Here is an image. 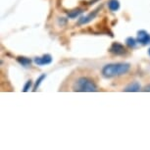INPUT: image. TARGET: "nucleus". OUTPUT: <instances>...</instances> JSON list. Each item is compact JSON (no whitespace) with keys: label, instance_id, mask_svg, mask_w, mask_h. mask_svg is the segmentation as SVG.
Wrapping results in <instances>:
<instances>
[{"label":"nucleus","instance_id":"obj_1","mask_svg":"<svg viewBox=\"0 0 150 150\" xmlns=\"http://www.w3.org/2000/svg\"><path fill=\"white\" fill-rule=\"evenodd\" d=\"M131 69L129 63H112L107 64L102 68L101 74L104 78L111 79L114 77H119L127 74Z\"/></svg>","mask_w":150,"mask_h":150},{"label":"nucleus","instance_id":"obj_2","mask_svg":"<svg viewBox=\"0 0 150 150\" xmlns=\"http://www.w3.org/2000/svg\"><path fill=\"white\" fill-rule=\"evenodd\" d=\"M74 90L80 92H93L97 90V86L91 79L81 77L78 79L74 86Z\"/></svg>","mask_w":150,"mask_h":150},{"label":"nucleus","instance_id":"obj_3","mask_svg":"<svg viewBox=\"0 0 150 150\" xmlns=\"http://www.w3.org/2000/svg\"><path fill=\"white\" fill-rule=\"evenodd\" d=\"M109 52L114 55L122 56L127 53V49L123 44L119 43V42H113L112 45L109 48Z\"/></svg>","mask_w":150,"mask_h":150},{"label":"nucleus","instance_id":"obj_4","mask_svg":"<svg viewBox=\"0 0 150 150\" xmlns=\"http://www.w3.org/2000/svg\"><path fill=\"white\" fill-rule=\"evenodd\" d=\"M137 40L138 43L142 44V45H146L150 43V35L146 30H140L137 32Z\"/></svg>","mask_w":150,"mask_h":150},{"label":"nucleus","instance_id":"obj_5","mask_svg":"<svg viewBox=\"0 0 150 150\" xmlns=\"http://www.w3.org/2000/svg\"><path fill=\"white\" fill-rule=\"evenodd\" d=\"M99 9H100V7H98L97 9H95L94 11L90 12L88 15L80 18V19H79V21H78V25H80V26H81V25H86V24H88L89 22H91L92 20L96 17V15H97Z\"/></svg>","mask_w":150,"mask_h":150},{"label":"nucleus","instance_id":"obj_6","mask_svg":"<svg viewBox=\"0 0 150 150\" xmlns=\"http://www.w3.org/2000/svg\"><path fill=\"white\" fill-rule=\"evenodd\" d=\"M52 62V57L50 54H44L42 57H35V63L38 66H44V65H48Z\"/></svg>","mask_w":150,"mask_h":150},{"label":"nucleus","instance_id":"obj_7","mask_svg":"<svg viewBox=\"0 0 150 150\" xmlns=\"http://www.w3.org/2000/svg\"><path fill=\"white\" fill-rule=\"evenodd\" d=\"M125 91L127 92H137V91H139L140 90V84L137 83V81H134L131 84H129L126 88L124 89Z\"/></svg>","mask_w":150,"mask_h":150},{"label":"nucleus","instance_id":"obj_8","mask_svg":"<svg viewBox=\"0 0 150 150\" xmlns=\"http://www.w3.org/2000/svg\"><path fill=\"white\" fill-rule=\"evenodd\" d=\"M108 8L112 12H116L120 9V2L119 0H109L108 2Z\"/></svg>","mask_w":150,"mask_h":150},{"label":"nucleus","instance_id":"obj_9","mask_svg":"<svg viewBox=\"0 0 150 150\" xmlns=\"http://www.w3.org/2000/svg\"><path fill=\"white\" fill-rule=\"evenodd\" d=\"M17 62L19 64H21L23 67H29L30 64H32V60L28 57H23V56H20V57H17Z\"/></svg>","mask_w":150,"mask_h":150},{"label":"nucleus","instance_id":"obj_10","mask_svg":"<svg viewBox=\"0 0 150 150\" xmlns=\"http://www.w3.org/2000/svg\"><path fill=\"white\" fill-rule=\"evenodd\" d=\"M83 12V10L80 9V8H78V9L71 10V11L68 12V17H69L70 19H75V18H77V17L80 16Z\"/></svg>","mask_w":150,"mask_h":150},{"label":"nucleus","instance_id":"obj_11","mask_svg":"<svg viewBox=\"0 0 150 150\" xmlns=\"http://www.w3.org/2000/svg\"><path fill=\"white\" fill-rule=\"evenodd\" d=\"M137 40L134 39V38H128L126 39V44L128 45L129 48H134L137 46Z\"/></svg>","mask_w":150,"mask_h":150},{"label":"nucleus","instance_id":"obj_12","mask_svg":"<svg viewBox=\"0 0 150 150\" xmlns=\"http://www.w3.org/2000/svg\"><path fill=\"white\" fill-rule=\"evenodd\" d=\"M45 77H46V76H45V74H43V75H41L40 77H39V78L38 79V80H36L35 83V86H33V90H35V91L36 89H38V87L39 86V84L41 83V81L44 80Z\"/></svg>","mask_w":150,"mask_h":150},{"label":"nucleus","instance_id":"obj_13","mask_svg":"<svg viewBox=\"0 0 150 150\" xmlns=\"http://www.w3.org/2000/svg\"><path fill=\"white\" fill-rule=\"evenodd\" d=\"M30 86H32V81H28L26 84H25V86H24V88H23V91L24 92H27V91H29V89L30 88Z\"/></svg>","mask_w":150,"mask_h":150},{"label":"nucleus","instance_id":"obj_14","mask_svg":"<svg viewBox=\"0 0 150 150\" xmlns=\"http://www.w3.org/2000/svg\"><path fill=\"white\" fill-rule=\"evenodd\" d=\"M143 91H150V84H149V86H147L144 87Z\"/></svg>","mask_w":150,"mask_h":150},{"label":"nucleus","instance_id":"obj_15","mask_svg":"<svg viewBox=\"0 0 150 150\" xmlns=\"http://www.w3.org/2000/svg\"><path fill=\"white\" fill-rule=\"evenodd\" d=\"M148 54L150 55V48H149V49H148Z\"/></svg>","mask_w":150,"mask_h":150}]
</instances>
